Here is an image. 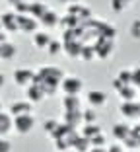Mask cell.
<instances>
[{
  "mask_svg": "<svg viewBox=\"0 0 140 152\" xmlns=\"http://www.w3.org/2000/svg\"><path fill=\"white\" fill-rule=\"evenodd\" d=\"M64 78V72L60 70V68L57 66H43L39 68V70L35 72V76H33V84H37L43 92H45V96H51L57 92V88L60 86V82H62Z\"/></svg>",
  "mask_w": 140,
  "mask_h": 152,
  "instance_id": "obj_1",
  "label": "cell"
},
{
  "mask_svg": "<svg viewBox=\"0 0 140 152\" xmlns=\"http://www.w3.org/2000/svg\"><path fill=\"white\" fill-rule=\"evenodd\" d=\"M113 49H115V39L103 37V35L97 37V41H95V45H94L95 57H99V58H109L113 55Z\"/></svg>",
  "mask_w": 140,
  "mask_h": 152,
  "instance_id": "obj_2",
  "label": "cell"
},
{
  "mask_svg": "<svg viewBox=\"0 0 140 152\" xmlns=\"http://www.w3.org/2000/svg\"><path fill=\"white\" fill-rule=\"evenodd\" d=\"M33 127H35V119H33L31 113H25V115H16L14 117V129L18 134H27L31 133Z\"/></svg>",
  "mask_w": 140,
  "mask_h": 152,
  "instance_id": "obj_3",
  "label": "cell"
},
{
  "mask_svg": "<svg viewBox=\"0 0 140 152\" xmlns=\"http://www.w3.org/2000/svg\"><path fill=\"white\" fill-rule=\"evenodd\" d=\"M33 76H35V70H31V68H16L14 70V84L20 88H27L29 84H33Z\"/></svg>",
  "mask_w": 140,
  "mask_h": 152,
  "instance_id": "obj_4",
  "label": "cell"
},
{
  "mask_svg": "<svg viewBox=\"0 0 140 152\" xmlns=\"http://www.w3.org/2000/svg\"><path fill=\"white\" fill-rule=\"evenodd\" d=\"M60 86H62V92H64V94L78 96L82 92V88H84V82H82L78 76H66V78H62Z\"/></svg>",
  "mask_w": 140,
  "mask_h": 152,
  "instance_id": "obj_5",
  "label": "cell"
},
{
  "mask_svg": "<svg viewBox=\"0 0 140 152\" xmlns=\"http://www.w3.org/2000/svg\"><path fill=\"white\" fill-rule=\"evenodd\" d=\"M18 26H20V31L35 33L37 26H39V20H35L33 16H29V14H18Z\"/></svg>",
  "mask_w": 140,
  "mask_h": 152,
  "instance_id": "obj_6",
  "label": "cell"
},
{
  "mask_svg": "<svg viewBox=\"0 0 140 152\" xmlns=\"http://www.w3.org/2000/svg\"><path fill=\"white\" fill-rule=\"evenodd\" d=\"M0 23H2V29H8L10 33L20 31V26H18V14H16V12H4L2 16H0Z\"/></svg>",
  "mask_w": 140,
  "mask_h": 152,
  "instance_id": "obj_7",
  "label": "cell"
},
{
  "mask_svg": "<svg viewBox=\"0 0 140 152\" xmlns=\"http://www.w3.org/2000/svg\"><path fill=\"white\" fill-rule=\"evenodd\" d=\"M86 99L91 107H103L105 103H107V94L101 92V90H90L86 94Z\"/></svg>",
  "mask_w": 140,
  "mask_h": 152,
  "instance_id": "obj_8",
  "label": "cell"
},
{
  "mask_svg": "<svg viewBox=\"0 0 140 152\" xmlns=\"http://www.w3.org/2000/svg\"><path fill=\"white\" fill-rule=\"evenodd\" d=\"M33 111V105L29 99H20V102H14L12 105H10V115L16 117V115H25V113H31Z\"/></svg>",
  "mask_w": 140,
  "mask_h": 152,
  "instance_id": "obj_9",
  "label": "cell"
},
{
  "mask_svg": "<svg viewBox=\"0 0 140 152\" xmlns=\"http://www.w3.org/2000/svg\"><path fill=\"white\" fill-rule=\"evenodd\" d=\"M121 113L127 119H136V117H140V103L138 102H123L121 103Z\"/></svg>",
  "mask_w": 140,
  "mask_h": 152,
  "instance_id": "obj_10",
  "label": "cell"
},
{
  "mask_svg": "<svg viewBox=\"0 0 140 152\" xmlns=\"http://www.w3.org/2000/svg\"><path fill=\"white\" fill-rule=\"evenodd\" d=\"M62 107H64V111H84L82 109V99L78 96H70V94H64Z\"/></svg>",
  "mask_w": 140,
  "mask_h": 152,
  "instance_id": "obj_11",
  "label": "cell"
},
{
  "mask_svg": "<svg viewBox=\"0 0 140 152\" xmlns=\"http://www.w3.org/2000/svg\"><path fill=\"white\" fill-rule=\"evenodd\" d=\"M12 129H14V117L10 115V111L0 109V137H6Z\"/></svg>",
  "mask_w": 140,
  "mask_h": 152,
  "instance_id": "obj_12",
  "label": "cell"
},
{
  "mask_svg": "<svg viewBox=\"0 0 140 152\" xmlns=\"http://www.w3.org/2000/svg\"><path fill=\"white\" fill-rule=\"evenodd\" d=\"M25 94H27V99H29L31 103H39V102L45 99V92H43L37 84H29L25 88Z\"/></svg>",
  "mask_w": 140,
  "mask_h": 152,
  "instance_id": "obj_13",
  "label": "cell"
},
{
  "mask_svg": "<svg viewBox=\"0 0 140 152\" xmlns=\"http://www.w3.org/2000/svg\"><path fill=\"white\" fill-rule=\"evenodd\" d=\"M39 23H43L45 27H54V26L60 23V18H59V14L54 12V10H47V12L39 18Z\"/></svg>",
  "mask_w": 140,
  "mask_h": 152,
  "instance_id": "obj_14",
  "label": "cell"
},
{
  "mask_svg": "<svg viewBox=\"0 0 140 152\" xmlns=\"http://www.w3.org/2000/svg\"><path fill=\"white\" fill-rule=\"evenodd\" d=\"M64 123L70 127H80L82 123H84V119H82V111H64Z\"/></svg>",
  "mask_w": 140,
  "mask_h": 152,
  "instance_id": "obj_15",
  "label": "cell"
},
{
  "mask_svg": "<svg viewBox=\"0 0 140 152\" xmlns=\"http://www.w3.org/2000/svg\"><path fill=\"white\" fill-rule=\"evenodd\" d=\"M128 134H131V127H128L127 123H115V125H113V137L117 140H121V142H123Z\"/></svg>",
  "mask_w": 140,
  "mask_h": 152,
  "instance_id": "obj_16",
  "label": "cell"
},
{
  "mask_svg": "<svg viewBox=\"0 0 140 152\" xmlns=\"http://www.w3.org/2000/svg\"><path fill=\"white\" fill-rule=\"evenodd\" d=\"M51 43V35L47 31H35L33 33V45L37 49H47V45Z\"/></svg>",
  "mask_w": 140,
  "mask_h": 152,
  "instance_id": "obj_17",
  "label": "cell"
},
{
  "mask_svg": "<svg viewBox=\"0 0 140 152\" xmlns=\"http://www.w3.org/2000/svg\"><path fill=\"white\" fill-rule=\"evenodd\" d=\"M16 57V45L10 43V41H4V43H0V58H4V61H10V58Z\"/></svg>",
  "mask_w": 140,
  "mask_h": 152,
  "instance_id": "obj_18",
  "label": "cell"
},
{
  "mask_svg": "<svg viewBox=\"0 0 140 152\" xmlns=\"http://www.w3.org/2000/svg\"><path fill=\"white\" fill-rule=\"evenodd\" d=\"M119 96H121L125 102H132V99H136V96H138V88L132 84H127L123 86L121 90H119Z\"/></svg>",
  "mask_w": 140,
  "mask_h": 152,
  "instance_id": "obj_19",
  "label": "cell"
},
{
  "mask_svg": "<svg viewBox=\"0 0 140 152\" xmlns=\"http://www.w3.org/2000/svg\"><path fill=\"white\" fill-rule=\"evenodd\" d=\"M99 133H101V127L97 123H84V127L80 131V134L86 137V139H94L95 134H99Z\"/></svg>",
  "mask_w": 140,
  "mask_h": 152,
  "instance_id": "obj_20",
  "label": "cell"
},
{
  "mask_svg": "<svg viewBox=\"0 0 140 152\" xmlns=\"http://www.w3.org/2000/svg\"><path fill=\"white\" fill-rule=\"evenodd\" d=\"M47 10H49V8H47L45 2H35V0H33V2H29V16H33L35 20H39L41 16L47 12Z\"/></svg>",
  "mask_w": 140,
  "mask_h": 152,
  "instance_id": "obj_21",
  "label": "cell"
},
{
  "mask_svg": "<svg viewBox=\"0 0 140 152\" xmlns=\"http://www.w3.org/2000/svg\"><path fill=\"white\" fill-rule=\"evenodd\" d=\"M72 148H74V152H88L91 148V144H90V139H86V137H78L76 140H74V144H72Z\"/></svg>",
  "mask_w": 140,
  "mask_h": 152,
  "instance_id": "obj_22",
  "label": "cell"
},
{
  "mask_svg": "<svg viewBox=\"0 0 140 152\" xmlns=\"http://www.w3.org/2000/svg\"><path fill=\"white\" fill-rule=\"evenodd\" d=\"M82 119H84V123H95V121H97V111H95V107L82 111Z\"/></svg>",
  "mask_w": 140,
  "mask_h": 152,
  "instance_id": "obj_23",
  "label": "cell"
},
{
  "mask_svg": "<svg viewBox=\"0 0 140 152\" xmlns=\"http://www.w3.org/2000/svg\"><path fill=\"white\" fill-rule=\"evenodd\" d=\"M123 142H125V146H127V148H131V150H134V148L140 146V139H138V137H134L132 133L128 134V137L123 140Z\"/></svg>",
  "mask_w": 140,
  "mask_h": 152,
  "instance_id": "obj_24",
  "label": "cell"
},
{
  "mask_svg": "<svg viewBox=\"0 0 140 152\" xmlns=\"http://www.w3.org/2000/svg\"><path fill=\"white\" fill-rule=\"evenodd\" d=\"M47 51H49V55H59L60 51H62V41L51 39V43L47 45Z\"/></svg>",
  "mask_w": 140,
  "mask_h": 152,
  "instance_id": "obj_25",
  "label": "cell"
},
{
  "mask_svg": "<svg viewBox=\"0 0 140 152\" xmlns=\"http://www.w3.org/2000/svg\"><path fill=\"white\" fill-rule=\"evenodd\" d=\"M94 57H95L94 47H90V45H84V47H82V53H80V58H84V61H91Z\"/></svg>",
  "mask_w": 140,
  "mask_h": 152,
  "instance_id": "obj_26",
  "label": "cell"
},
{
  "mask_svg": "<svg viewBox=\"0 0 140 152\" xmlns=\"http://www.w3.org/2000/svg\"><path fill=\"white\" fill-rule=\"evenodd\" d=\"M128 31H131V37H132V39H140V18L134 20V22L131 23Z\"/></svg>",
  "mask_w": 140,
  "mask_h": 152,
  "instance_id": "obj_27",
  "label": "cell"
},
{
  "mask_svg": "<svg viewBox=\"0 0 140 152\" xmlns=\"http://www.w3.org/2000/svg\"><path fill=\"white\" fill-rule=\"evenodd\" d=\"M90 144L91 146H105V144H107V139H105L103 133H99V134H95L94 139H90Z\"/></svg>",
  "mask_w": 140,
  "mask_h": 152,
  "instance_id": "obj_28",
  "label": "cell"
},
{
  "mask_svg": "<svg viewBox=\"0 0 140 152\" xmlns=\"http://www.w3.org/2000/svg\"><path fill=\"white\" fill-rule=\"evenodd\" d=\"M125 8H127V2H125V0H111V10H113V12L121 14Z\"/></svg>",
  "mask_w": 140,
  "mask_h": 152,
  "instance_id": "obj_29",
  "label": "cell"
},
{
  "mask_svg": "<svg viewBox=\"0 0 140 152\" xmlns=\"http://www.w3.org/2000/svg\"><path fill=\"white\" fill-rule=\"evenodd\" d=\"M117 78L121 82H125V84H132V70H121Z\"/></svg>",
  "mask_w": 140,
  "mask_h": 152,
  "instance_id": "obj_30",
  "label": "cell"
},
{
  "mask_svg": "<svg viewBox=\"0 0 140 152\" xmlns=\"http://www.w3.org/2000/svg\"><path fill=\"white\" fill-rule=\"evenodd\" d=\"M57 127H59V121H54V119H47L45 123H43V129H45V133H49V134L53 133Z\"/></svg>",
  "mask_w": 140,
  "mask_h": 152,
  "instance_id": "obj_31",
  "label": "cell"
},
{
  "mask_svg": "<svg viewBox=\"0 0 140 152\" xmlns=\"http://www.w3.org/2000/svg\"><path fill=\"white\" fill-rule=\"evenodd\" d=\"M0 152H12V142L4 137H0Z\"/></svg>",
  "mask_w": 140,
  "mask_h": 152,
  "instance_id": "obj_32",
  "label": "cell"
},
{
  "mask_svg": "<svg viewBox=\"0 0 140 152\" xmlns=\"http://www.w3.org/2000/svg\"><path fill=\"white\" fill-rule=\"evenodd\" d=\"M132 86H136V88L140 86V68L132 70Z\"/></svg>",
  "mask_w": 140,
  "mask_h": 152,
  "instance_id": "obj_33",
  "label": "cell"
},
{
  "mask_svg": "<svg viewBox=\"0 0 140 152\" xmlns=\"http://www.w3.org/2000/svg\"><path fill=\"white\" fill-rule=\"evenodd\" d=\"M107 152H123V146L121 144H111V146L107 148Z\"/></svg>",
  "mask_w": 140,
  "mask_h": 152,
  "instance_id": "obj_34",
  "label": "cell"
},
{
  "mask_svg": "<svg viewBox=\"0 0 140 152\" xmlns=\"http://www.w3.org/2000/svg\"><path fill=\"white\" fill-rule=\"evenodd\" d=\"M131 133L134 134V137H138V139H140V125H136V127H131Z\"/></svg>",
  "mask_w": 140,
  "mask_h": 152,
  "instance_id": "obj_35",
  "label": "cell"
},
{
  "mask_svg": "<svg viewBox=\"0 0 140 152\" xmlns=\"http://www.w3.org/2000/svg\"><path fill=\"white\" fill-rule=\"evenodd\" d=\"M88 152H107V150H105L103 146H91V148H90Z\"/></svg>",
  "mask_w": 140,
  "mask_h": 152,
  "instance_id": "obj_36",
  "label": "cell"
},
{
  "mask_svg": "<svg viewBox=\"0 0 140 152\" xmlns=\"http://www.w3.org/2000/svg\"><path fill=\"white\" fill-rule=\"evenodd\" d=\"M4 84H6V76L0 72V88H4Z\"/></svg>",
  "mask_w": 140,
  "mask_h": 152,
  "instance_id": "obj_37",
  "label": "cell"
},
{
  "mask_svg": "<svg viewBox=\"0 0 140 152\" xmlns=\"http://www.w3.org/2000/svg\"><path fill=\"white\" fill-rule=\"evenodd\" d=\"M60 2H64V4H68V2H70V4H74V2H82V0H60Z\"/></svg>",
  "mask_w": 140,
  "mask_h": 152,
  "instance_id": "obj_38",
  "label": "cell"
},
{
  "mask_svg": "<svg viewBox=\"0 0 140 152\" xmlns=\"http://www.w3.org/2000/svg\"><path fill=\"white\" fill-rule=\"evenodd\" d=\"M125 2H127V4H131V2H132V0H125Z\"/></svg>",
  "mask_w": 140,
  "mask_h": 152,
  "instance_id": "obj_39",
  "label": "cell"
},
{
  "mask_svg": "<svg viewBox=\"0 0 140 152\" xmlns=\"http://www.w3.org/2000/svg\"><path fill=\"white\" fill-rule=\"evenodd\" d=\"M138 94H140V86H138Z\"/></svg>",
  "mask_w": 140,
  "mask_h": 152,
  "instance_id": "obj_40",
  "label": "cell"
},
{
  "mask_svg": "<svg viewBox=\"0 0 140 152\" xmlns=\"http://www.w3.org/2000/svg\"><path fill=\"white\" fill-rule=\"evenodd\" d=\"M64 152H70V150H64ZM72 152H74V150H72Z\"/></svg>",
  "mask_w": 140,
  "mask_h": 152,
  "instance_id": "obj_41",
  "label": "cell"
},
{
  "mask_svg": "<svg viewBox=\"0 0 140 152\" xmlns=\"http://www.w3.org/2000/svg\"><path fill=\"white\" fill-rule=\"evenodd\" d=\"M0 109H2V105H0Z\"/></svg>",
  "mask_w": 140,
  "mask_h": 152,
  "instance_id": "obj_42",
  "label": "cell"
},
{
  "mask_svg": "<svg viewBox=\"0 0 140 152\" xmlns=\"http://www.w3.org/2000/svg\"><path fill=\"white\" fill-rule=\"evenodd\" d=\"M131 152H132V150H131Z\"/></svg>",
  "mask_w": 140,
  "mask_h": 152,
  "instance_id": "obj_43",
  "label": "cell"
}]
</instances>
